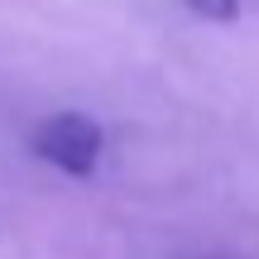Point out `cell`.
<instances>
[{
    "instance_id": "6da1fadb",
    "label": "cell",
    "mask_w": 259,
    "mask_h": 259,
    "mask_svg": "<svg viewBox=\"0 0 259 259\" xmlns=\"http://www.w3.org/2000/svg\"><path fill=\"white\" fill-rule=\"evenodd\" d=\"M29 149H34L48 168H58V173L87 178V173H96V163H101V154H106V130L87 111H58V115H48V120H38Z\"/></svg>"
},
{
    "instance_id": "7a4b0ae2",
    "label": "cell",
    "mask_w": 259,
    "mask_h": 259,
    "mask_svg": "<svg viewBox=\"0 0 259 259\" xmlns=\"http://www.w3.org/2000/svg\"><path fill=\"white\" fill-rule=\"evenodd\" d=\"M183 5L206 24H235L240 19V0H183Z\"/></svg>"
}]
</instances>
